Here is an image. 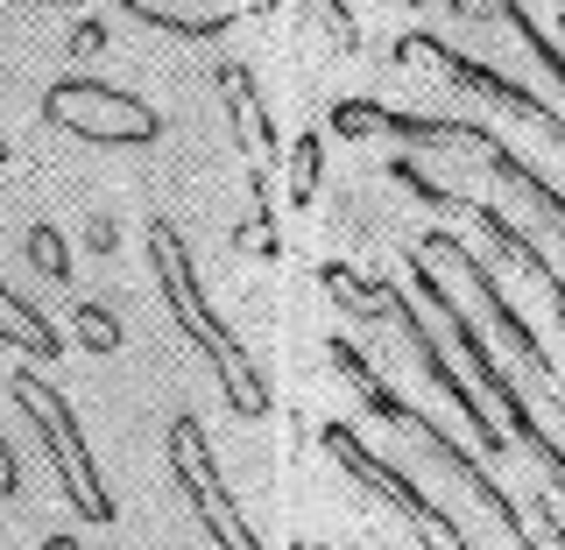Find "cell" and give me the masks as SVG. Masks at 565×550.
Segmentation results:
<instances>
[{"label":"cell","mask_w":565,"mask_h":550,"mask_svg":"<svg viewBox=\"0 0 565 550\" xmlns=\"http://www.w3.org/2000/svg\"><path fill=\"white\" fill-rule=\"evenodd\" d=\"M170 473H177L184 502L199 508V522L212 529V543H220V550H262V537L247 529L241 502H234V487L220 481V466H212L205 423H199V417H170Z\"/></svg>","instance_id":"cell-7"},{"label":"cell","mask_w":565,"mask_h":550,"mask_svg":"<svg viewBox=\"0 0 565 550\" xmlns=\"http://www.w3.org/2000/svg\"><path fill=\"white\" fill-rule=\"evenodd\" d=\"M403 269H411V290H417L424 304L438 311V325H446L452 339H459V353H467V360H473V375H481V388H488L494 402H502V417H509V438H516V445H523L530 459H537L544 473H552V487H565V445H558V438H544V423L530 417V402H523L516 375H509V367H502V360H494V353H488V339H481V332H473V317L452 304V290H446V282H438L431 269H424V255H403Z\"/></svg>","instance_id":"cell-3"},{"label":"cell","mask_w":565,"mask_h":550,"mask_svg":"<svg viewBox=\"0 0 565 550\" xmlns=\"http://www.w3.org/2000/svg\"><path fill=\"white\" fill-rule=\"evenodd\" d=\"M530 516H537V529L552 537V550H565V508L552 502V494H530Z\"/></svg>","instance_id":"cell-13"},{"label":"cell","mask_w":565,"mask_h":550,"mask_svg":"<svg viewBox=\"0 0 565 550\" xmlns=\"http://www.w3.org/2000/svg\"><path fill=\"white\" fill-rule=\"evenodd\" d=\"M326 290H332V296H347V304H361V311H382V317H396V332H403V339L417 346V360H424V375L438 381V396H446L452 410L473 423V438H481V452L509 459V431H502V423H494V417L481 410V396H467V381L452 375V360H446V346H438V332H431V325L417 317V304H411V296L396 290V282H361L353 269H326Z\"/></svg>","instance_id":"cell-4"},{"label":"cell","mask_w":565,"mask_h":550,"mask_svg":"<svg viewBox=\"0 0 565 550\" xmlns=\"http://www.w3.org/2000/svg\"><path fill=\"white\" fill-rule=\"evenodd\" d=\"M431 50H438V43H431ZM438 57H446V71H452V85H467V93H488V99L516 106L523 120H537V128H544V134H552L558 149H565V120H558V114H552V106H544L537 93H523V85L509 78V71H494V64H473V57H452V50H438Z\"/></svg>","instance_id":"cell-10"},{"label":"cell","mask_w":565,"mask_h":550,"mask_svg":"<svg viewBox=\"0 0 565 550\" xmlns=\"http://www.w3.org/2000/svg\"><path fill=\"white\" fill-rule=\"evenodd\" d=\"M14 487H22V473H14V445L0 438V502H14Z\"/></svg>","instance_id":"cell-14"},{"label":"cell","mask_w":565,"mask_h":550,"mask_svg":"<svg viewBox=\"0 0 565 550\" xmlns=\"http://www.w3.org/2000/svg\"><path fill=\"white\" fill-rule=\"evenodd\" d=\"M396 8H424V0H396Z\"/></svg>","instance_id":"cell-16"},{"label":"cell","mask_w":565,"mask_h":550,"mask_svg":"<svg viewBox=\"0 0 565 550\" xmlns=\"http://www.w3.org/2000/svg\"><path fill=\"white\" fill-rule=\"evenodd\" d=\"M332 120H340V134L388 128V134H411V141H467V149H481V163H488L494 176H502L509 191H523V198L537 205L544 219H552V234L565 240V191H552V184H544V176L530 170L523 155L509 149V141L494 134V128H488V120H459V114H452V120H446V114H388V106H367V99H347Z\"/></svg>","instance_id":"cell-2"},{"label":"cell","mask_w":565,"mask_h":550,"mask_svg":"<svg viewBox=\"0 0 565 550\" xmlns=\"http://www.w3.org/2000/svg\"><path fill=\"white\" fill-rule=\"evenodd\" d=\"M43 550H71V543H64V537H50V543H43Z\"/></svg>","instance_id":"cell-15"},{"label":"cell","mask_w":565,"mask_h":550,"mask_svg":"<svg viewBox=\"0 0 565 550\" xmlns=\"http://www.w3.org/2000/svg\"><path fill=\"white\" fill-rule=\"evenodd\" d=\"M43 120L78 141H114V149H149V141H163V114H156L149 99L120 93V85L106 78H57L43 93Z\"/></svg>","instance_id":"cell-6"},{"label":"cell","mask_w":565,"mask_h":550,"mask_svg":"<svg viewBox=\"0 0 565 550\" xmlns=\"http://www.w3.org/2000/svg\"><path fill=\"white\" fill-rule=\"evenodd\" d=\"M149 261H156V290H163L170 317L191 332V339H199V353L212 360V375L226 381V402H234V417H262V410H269V381H262V367L247 360V346L234 339V325H226V317L205 304L199 269H191V247H184V234H177L170 219L149 226Z\"/></svg>","instance_id":"cell-1"},{"label":"cell","mask_w":565,"mask_h":550,"mask_svg":"<svg viewBox=\"0 0 565 550\" xmlns=\"http://www.w3.org/2000/svg\"><path fill=\"white\" fill-rule=\"evenodd\" d=\"M424 255H446L452 269H459V276L473 282V296H481V304H488V317H494V325H502L509 353H516V360H523V367H530V375H537L544 388H558V381H565L558 367H552V353H544V339H537V332L523 325V311H516V304H509V296H502V282H494V269H488L481 255H473L467 240H452L446 226H431V234H424Z\"/></svg>","instance_id":"cell-9"},{"label":"cell","mask_w":565,"mask_h":550,"mask_svg":"<svg viewBox=\"0 0 565 550\" xmlns=\"http://www.w3.org/2000/svg\"><path fill=\"white\" fill-rule=\"evenodd\" d=\"M14 402H22L29 423L43 431L50 466H57V494L78 508V522H114V494H106L93 452H85V431H78V417H71V402L35 375V367H14Z\"/></svg>","instance_id":"cell-5"},{"label":"cell","mask_w":565,"mask_h":550,"mask_svg":"<svg viewBox=\"0 0 565 550\" xmlns=\"http://www.w3.org/2000/svg\"><path fill=\"white\" fill-rule=\"evenodd\" d=\"M0 339H8V346H22V353H35V360H57V353H64L57 325H50L43 311H29L22 296L8 290V282H0Z\"/></svg>","instance_id":"cell-11"},{"label":"cell","mask_w":565,"mask_h":550,"mask_svg":"<svg viewBox=\"0 0 565 550\" xmlns=\"http://www.w3.org/2000/svg\"><path fill=\"white\" fill-rule=\"evenodd\" d=\"M29 255H35V269H43V276H71V261H64V240L57 234H50V226H35V234H29Z\"/></svg>","instance_id":"cell-12"},{"label":"cell","mask_w":565,"mask_h":550,"mask_svg":"<svg viewBox=\"0 0 565 550\" xmlns=\"http://www.w3.org/2000/svg\"><path fill=\"white\" fill-rule=\"evenodd\" d=\"M326 452L340 459V466L353 473V481H367L375 494H388V502H396V508H403V516H411L417 529H431V537H446L452 550H481V543L467 537V522H459L452 508H438V502H431V494H424V487H417V481H411L403 466H388V459H375V452L361 445V438L347 431V423H326ZM424 550H438V543H424Z\"/></svg>","instance_id":"cell-8"}]
</instances>
